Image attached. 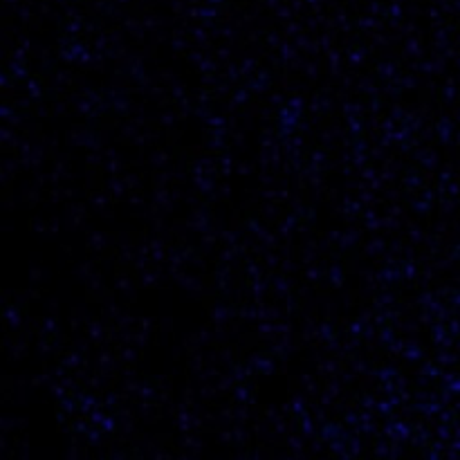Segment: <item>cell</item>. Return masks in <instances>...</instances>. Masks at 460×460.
<instances>
[]
</instances>
